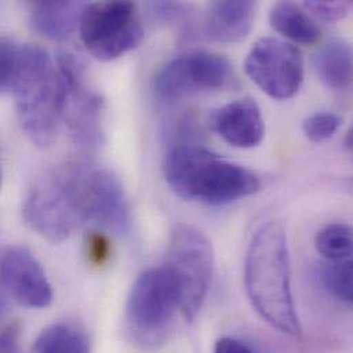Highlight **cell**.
<instances>
[{"instance_id": "cell-29", "label": "cell", "mask_w": 353, "mask_h": 353, "mask_svg": "<svg viewBox=\"0 0 353 353\" xmlns=\"http://www.w3.org/2000/svg\"><path fill=\"white\" fill-rule=\"evenodd\" d=\"M0 185H1V171H0Z\"/></svg>"}, {"instance_id": "cell-12", "label": "cell", "mask_w": 353, "mask_h": 353, "mask_svg": "<svg viewBox=\"0 0 353 353\" xmlns=\"http://www.w3.org/2000/svg\"><path fill=\"white\" fill-rule=\"evenodd\" d=\"M88 223H94L117 235L131 231V208L121 181L113 172L88 167Z\"/></svg>"}, {"instance_id": "cell-18", "label": "cell", "mask_w": 353, "mask_h": 353, "mask_svg": "<svg viewBox=\"0 0 353 353\" xmlns=\"http://www.w3.org/2000/svg\"><path fill=\"white\" fill-rule=\"evenodd\" d=\"M30 353H90V345L77 326L55 323L40 333Z\"/></svg>"}, {"instance_id": "cell-17", "label": "cell", "mask_w": 353, "mask_h": 353, "mask_svg": "<svg viewBox=\"0 0 353 353\" xmlns=\"http://www.w3.org/2000/svg\"><path fill=\"white\" fill-rule=\"evenodd\" d=\"M270 22L278 33L300 44L312 46L321 39V29L311 15L290 1L276 3L271 8Z\"/></svg>"}, {"instance_id": "cell-16", "label": "cell", "mask_w": 353, "mask_h": 353, "mask_svg": "<svg viewBox=\"0 0 353 353\" xmlns=\"http://www.w3.org/2000/svg\"><path fill=\"white\" fill-rule=\"evenodd\" d=\"M314 68L323 84L334 91H345L352 84V48L340 39L325 44L314 58Z\"/></svg>"}, {"instance_id": "cell-13", "label": "cell", "mask_w": 353, "mask_h": 353, "mask_svg": "<svg viewBox=\"0 0 353 353\" xmlns=\"http://www.w3.org/2000/svg\"><path fill=\"white\" fill-rule=\"evenodd\" d=\"M212 130L228 145L252 149L264 138V120L259 105L250 99H239L216 109L209 119Z\"/></svg>"}, {"instance_id": "cell-3", "label": "cell", "mask_w": 353, "mask_h": 353, "mask_svg": "<svg viewBox=\"0 0 353 353\" xmlns=\"http://www.w3.org/2000/svg\"><path fill=\"white\" fill-rule=\"evenodd\" d=\"M88 164H66L40 177L23 205L25 223L52 243L88 223Z\"/></svg>"}, {"instance_id": "cell-21", "label": "cell", "mask_w": 353, "mask_h": 353, "mask_svg": "<svg viewBox=\"0 0 353 353\" xmlns=\"http://www.w3.org/2000/svg\"><path fill=\"white\" fill-rule=\"evenodd\" d=\"M23 46L0 37V92L12 90L22 68Z\"/></svg>"}, {"instance_id": "cell-2", "label": "cell", "mask_w": 353, "mask_h": 353, "mask_svg": "<svg viewBox=\"0 0 353 353\" xmlns=\"http://www.w3.org/2000/svg\"><path fill=\"white\" fill-rule=\"evenodd\" d=\"M164 176L181 199L214 206L260 190V180L252 171L194 143L172 145L164 160Z\"/></svg>"}, {"instance_id": "cell-27", "label": "cell", "mask_w": 353, "mask_h": 353, "mask_svg": "<svg viewBox=\"0 0 353 353\" xmlns=\"http://www.w3.org/2000/svg\"><path fill=\"white\" fill-rule=\"evenodd\" d=\"M4 314H6V303H4V300H3V297L0 294V322L4 318Z\"/></svg>"}, {"instance_id": "cell-24", "label": "cell", "mask_w": 353, "mask_h": 353, "mask_svg": "<svg viewBox=\"0 0 353 353\" xmlns=\"http://www.w3.org/2000/svg\"><path fill=\"white\" fill-rule=\"evenodd\" d=\"M87 253L97 265L103 264L110 254V245L108 238L101 232H92L87 239Z\"/></svg>"}, {"instance_id": "cell-20", "label": "cell", "mask_w": 353, "mask_h": 353, "mask_svg": "<svg viewBox=\"0 0 353 353\" xmlns=\"http://www.w3.org/2000/svg\"><path fill=\"white\" fill-rule=\"evenodd\" d=\"M322 281L326 290L341 303L351 305L353 301L352 259L327 261L322 270Z\"/></svg>"}, {"instance_id": "cell-1", "label": "cell", "mask_w": 353, "mask_h": 353, "mask_svg": "<svg viewBox=\"0 0 353 353\" xmlns=\"http://www.w3.org/2000/svg\"><path fill=\"white\" fill-rule=\"evenodd\" d=\"M245 288L267 323L290 337L301 336L290 285L288 236L281 223L268 221L253 235L245 259Z\"/></svg>"}, {"instance_id": "cell-23", "label": "cell", "mask_w": 353, "mask_h": 353, "mask_svg": "<svg viewBox=\"0 0 353 353\" xmlns=\"http://www.w3.org/2000/svg\"><path fill=\"white\" fill-rule=\"evenodd\" d=\"M304 7L311 11V14L323 21H339L344 18L352 4L351 1H305Z\"/></svg>"}, {"instance_id": "cell-6", "label": "cell", "mask_w": 353, "mask_h": 353, "mask_svg": "<svg viewBox=\"0 0 353 353\" xmlns=\"http://www.w3.org/2000/svg\"><path fill=\"white\" fill-rule=\"evenodd\" d=\"M79 29L88 52L101 61L123 57L137 48L143 39L141 12L131 1L85 4Z\"/></svg>"}, {"instance_id": "cell-15", "label": "cell", "mask_w": 353, "mask_h": 353, "mask_svg": "<svg viewBox=\"0 0 353 353\" xmlns=\"http://www.w3.org/2000/svg\"><path fill=\"white\" fill-rule=\"evenodd\" d=\"M84 7L81 1H34L30 4L29 22L39 34L65 40L80 25Z\"/></svg>"}, {"instance_id": "cell-14", "label": "cell", "mask_w": 353, "mask_h": 353, "mask_svg": "<svg viewBox=\"0 0 353 353\" xmlns=\"http://www.w3.org/2000/svg\"><path fill=\"white\" fill-rule=\"evenodd\" d=\"M254 14V1H213L209 4L205 15V34L217 43H239L249 36L253 28Z\"/></svg>"}, {"instance_id": "cell-4", "label": "cell", "mask_w": 353, "mask_h": 353, "mask_svg": "<svg viewBox=\"0 0 353 353\" xmlns=\"http://www.w3.org/2000/svg\"><path fill=\"white\" fill-rule=\"evenodd\" d=\"M25 137L37 148L54 143L62 119V79L48 52L39 46H23L19 74L11 90Z\"/></svg>"}, {"instance_id": "cell-9", "label": "cell", "mask_w": 353, "mask_h": 353, "mask_svg": "<svg viewBox=\"0 0 353 353\" xmlns=\"http://www.w3.org/2000/svg\"><path fill=\"white\" fill-rule=\"evenodd\" d=\"M58 70L62 79L61 116L69 127L76 145L97 149L103 142V99L87 88L83 80V66L70 54L59 58Z\"/></svg>"}, {"instance_id": "cell-11", "label": "cell", "mask_w": 353, "mask_h": 353, "mask_svg": "<svg viewBox=\"0 0 353 353\" xmlns=\"http://www.w3.org/2000/svg\"><path fill=\"white\" fill-rule=\"evenodd\" d=\"M0 281L23 307L47 308L52 303L54 293L46 272L25 246H7L0 252Z\"/></svg>"}, {"instance_id": "cell-26", "label": "cell", "mask_w": 353, "mask_h": 353, "mask_svg": "<svg viewBox=\"0 0 353 353\" xmlns=\"http://www.w3.org/2000/svg\"><path fill=\"white\" fill-rule=\"evenodd\" d=\"M214 353H254L245 343L232 339L223 337L214 345Z\"/></svg>"}, {"instance_id": "cell-19", "label": "cell", "mask_w": 353, "mask_h": 353, "mask_svg": "<svg viewBox=\"0 0 353 353\" xmlns=\"http://www.w3.org/2000/svg\"><path fill=\"white\" fill-rule=\"evenodd\" d=\"M315 246L327 261L352 259V230L343 223L329 224L318 232Z\"/></svg>"}, {"instance_id": "cell-5", "label": "cell", "mask_w": 353, "mask_h": 353, "mask_svg": "<svg viewBox=\"0 0 353 353\" xmlns=\"http://www.w3.org/2000/svg\"><path fill=\"white\" fill-rule=\"evenodd\" d=\"M180 308V286L168 265L142 272L128 296L127 323L132 339L143 347L161 344Z\"/></svg>"}, {"instance_id": "cell-7", "label": "cell", "mask_w": 353, "mask_h": 353, "mask_svg": "<svg viewBox=\"0 0 353 353\" xmlns=\"http://www.w3.org/2000/svg\"><path fill=\"white\" fill-rule=\"evenodd\" d=\"M168 265L180 286V311L192 322L199 314L214 271V252L208 236L196 227L177 223L170 241Z\"/></svg>"}, {"instance_id": "cell-28", "label": "cell", "mask_w": 353, "mask_h": 353, "mask_svg": "<svg viewBox=\"0 0 353 353\" xmlns=\"http://www.w3.org/2000/svg\"><path fill=\"white\" fill-rule=\"evenodd\" d=\"M345 146L351 150L352 149V131H348V135H347V142H345Z\"/></svg>"}, {"instance_id": "cell-22", "label": "cell", "mask_w": 353, "mask_h": 353, "mask_svg": "<svg viewBox=\"0 0 353 353\" xmlns=\"http://www.w3.org/2000/svg\"><path fill=\"white\" fill-rule=\"evenodd\" d=\"M341 127V119L333 112H318L303 124V131L305 137L315 143L330 139Z\"/></svg>"}, {"instance_id": "cell-8", "label": "cell", "mask_w": 353, "mask_h": 353, "mask_svg": "<svg viewBox=\"0 0 353 353\" xmlns=\"http://www.w3.org/2000/svg\"><path fill=\"white\" fill-rule=\"evenodd\" d=\"M236 76L221 55L194 51L170 61L156 76L153 91L159 102L174 105L196 94L234 87Z\"/></svg>"}, {"instance_id": "cell-10", "label": "cell", "mask_w": 353, "mask_h": 353, "mask_svg": "<svg viewBox=\"0 0 353 353\" xmlns=\"http://www.w3.org/2000/svg\"><path fill=\"white\" fill-rule=\"evenodd\" d=\"M246 74L274 99H289L304 80V58L293 44L275 37L260 39L245 61Z\"/></svg>"}, {"instance_id": "cell-25", "label": "cell", "mask_w": 353, "mask_h": 353, "mask_svg": "<svg viewBox=\"0 0 353 353\" xmlns=\"http://www.w3.org/2000/svg\"><path fill=\"white\" fill-rule=\"evenodd\" d=\"M0 353H19V332L15 326L0 330Z\"/></svg>"}]
</instances>
